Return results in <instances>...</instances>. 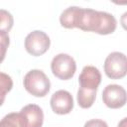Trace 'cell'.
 Returning <instances> with one entry per match:
<instances>
[{
    "label": "cell",
    "mask_w": 127,
    "mask_h": 127,
    "mask_svg": "<svg viewBox=\"0 0 127 127\" xmlns=\"http://www.w3.org/2000/svg\"><path fill=\"white\" fill-rule=\"evenodd\" d=\"M60 22L66 29L78 28L99 35L112 34L117 27V21L112 14L77 6L64 9L60 16Z\"/></svg>",
    "instance_id": "1"
},
{
    "label": "cell",
    "mask_w": 127,
    "mask_h": 127,
    "mask_svg": "<svg viewBox=\"0 0 127 127\" xmlns=\"http://www.w3.org/2000/svg\"><path fill=\"white\" fill-rule=\"evenodd\" d=\"M25 89L36 97H44L51 88V82L46 73L41 69H32L24 76Z\"/></svg>",
    "instance_id": "2"
},
{
    "label": "cell",
    "mask_w": 127,
    "mask_h": 127,
    "mask_svg": "<svg viewBox=\"0 0 127 127\" xmlns=\"http://www.w3.org/2000/svg\"><path fill=\"white\" fill-rule=\"evenodd\" d=\"M51 69L53 74L62 79H70L76 70V64L74 59L67 54H59L54 57L51 63Z\"/></svg>",
    "instance_id": "3"
},
{
    "label": "cell",
    "mask_w": 127,
    "mask_h": 127,
    "mask_svg": "<svg viewBox=\"0 0 127 127\" xmlns=\"http://www.w3.org/2000/svg\"><path fill=\"white\" fill-rule=\"evenodd\" d=\"M104 71L111 79L123 78L127 71L126 56L120 52L110 53L104 62Z\"/></svg>",
    "instance_id": "4"
},
{
    "label": "cell",
    "mask_w": 127,
    "mask_h": 127,
    "mask_svg": "<svg viewBox=\"0 0 127 127\" xmlns=\"http://www.w3.org/2000/svg\"><path fill=\"white\" fill-rule=\"evenodd\" d=\"M51 40L49 36L40 30H35L27 35L25 39V49L26 51L34 56L39 57L44 55L50 48Z\"/></svg>",
    "instance_id": "5"
},
{
    "label": "cell",
    "mask_w": 127,
    "mask_h": 127,
    "mask_svg": "<svg viewBox=\"0 0 127 127\" xmlns=\"http://www.w3.org/2000/svg\"><path fill=\"white\" fill-rule=\"evenodd\" d=\"M102 100L109 108H121L126 103V91L121 85L108 84L102 91Z\"/></svg>",
    "instance_id": "6"
},
{
    "label": "cell",
    "mask_w": 127,
    "mask_h": 127,
    "mask_svg": "<svg viewBox=\"0 0 127 127\" xmlns=\"http://www.w3.org/2000/svg\"><path fill=\"white\" fill-rule=\"evenodd\" d=\"M100 82L101 73L97 67L93 65H85L82 68L78 76V88L88 91H97Z\"/></svg>",
    "instance_id": "7"
},
{
    "label": "cell",
    "mask_w": 127,
    "mask_h": 127,
    "mask_svg": "<svg viewBox=\"0 0 127 127\" xmlns=\"http://www.w3.org/2000/svg\"><path fill=\"white\" fill-rule=\"evenodd\" d=\"M50 104L55 113L60 115L68 114L73 108V98L68 91L60 89L53 93Z\"/></svg>",
    "instance_id": "8"
},
{
    "label": "cell",
    "mask_w": 127,
    "mask_h": 127,
    "mask_svg": "<svg viewBox=\"0 0 127 127\" xmlns=\"http://www.w3.org/2000/svg\"><path fill=\"white\" fill-rule=\"evenodd\" d=\"M24 127H42L44 122V112L37 104H28L19 112Z\"/></svg>",
    "instance_id": "9"
},
{
    "label": "cell",
    "mask_w": 127,
    "mask_h": 127,
    "mask_svg": "<svg viewBox=\"0 0 127 127\" xmlns=\"http://www.w3.org/2000/svg\"><path fill=\"white\" fill-rule=\"evenodd\" d=\"M77 103L81 108H89L93 105L96 98V91H88L78 88L77 90Z\"/></svg>",
    "instance_id": "10"
},
{
    "label": "cell",
    "mask_w": 127,
    "mask_h": 127,
    "mask_svg": "<svg viewBox=\"0 0 127 127\" xmlns=\"http://www.w3.org/2000/svg\"><path fill=\"white\" fill-rule=\"evenodd\" d=\"M13 80L10 75L0 71V106L4 103L6 94L12 89Z\"/></svg>",
    "instance_id": "11"
},
{
    "label": "cell",
    "mask_w": 127,
    "mask_h": 127,
    "mask_svg": "<svg viewBox=\"0 0 127 127\" xmlns=\"http://www.w3.org/2000/svg\"><path fill=\"white\" fill-rule=\"evenodd\" d=\"M0 127H24L20 113L12 112L0 120Z\"/></svg>",
    "instance_id": "12"
},
{
    "label": "cell",
    "mask_w": 127,
    "mask_h": 127,
    "mask_svg": "<svg viewBox=\"0 0 127 127\" xmlns=\"http://www.w3.org/2000/svg\"><path fill=\"white\" fill-rule=\"evenodd\" d=\"M14 24V18L10 12L5 9H0V32L8 33Z\"/></svg>",
    "instance_id": "13"
},
{
    "label": "cell",
    "mask_w": 127,
    "mask_h": 127,
    "mask_svg": "<svg viewBox=\"0 0 127 127\" xmlns=\"http://www.w3.org/2000/svg\"><path fill=\"white\" fill-rule=\"evenodd\" d=\"M9 44H10V38H9L8 33L0 32V64L5 59Z\"/></svg>",
    "instance_id": "14"
},
{
    "label": "cell",
    "mask_w": 127,
    "mask_h": 127,
    "mask_svg": "<svg viewBox=\"0 0 127 127\" xmlns=\"http://www.w3.org/2000/svg\"><path fill=\"white\" fill-rule=\"evenodd\" d=\"M83 127H108V125L101 119H90L85 122Z\"/></svg>",
    "instance_id": "15"
},
{
    "label": "cell",
    "mask_w": 127,
    "mask_h": 127,
    "mask_svg": "<svg viewBox=\"0 0 127 127\" xmlns=\"http://www.w3.org/2000/svg\"><path fill=\"white\" fill-rule=\"evenodd\" d=\"M117 127H127V118H123L119 123H118V126Z\"/></svg>",
    "instance_id": "16"
}]
</instances>
